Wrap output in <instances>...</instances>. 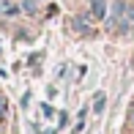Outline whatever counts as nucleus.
<instances>
[{"instance_id":"nucleus-3","label":"nucleus","mask_w":134,"mask_h":134,"mask_svg":"<svg viewBox=\"0 0 134 134\" xmlns=\"http://www.w3.org/2000/svg\"><path fill=\"white\" fill-rule=\"evenodd\" d=\"M123 11H126V5H123V3H115V8H112V16H109V19H107V25L112 27L115 22L120 19V14H123Z\"/></svg>"},{"instance_id":"nucleus-4","label":"nucleus","mask_w":134,"mask_h":134,"mask_svg":"<svg viewBox=\"0 0 134 134\" xmlns=\"http://www.w3.org/2000/svg\"><path fill=\"white\" fill-rule=\"evenodd\" d=\"M101 107H104V96H96V104H93V109H96V112H101Z\"/></svg>"},{"instance_id":"nucleus-5","label":"nucleus","mask_w":134,"mask_h":134,"mask_svg":"<svg viewBox=\"0 0 134 134\" xmlns=\"http://www.w3.org/2000/svg\"><path fill=\"white\" fill-rule=\"evenodd\" d=\"M126 22H134V5H129V8H126Z\"/></svg>"},{"instance_id":"nucleus-2","label":"nucleus","mask_w":134,"mask_h":134,"mask_svg":"<svg viewBox=\"0 0 134 134\" xmlns=\"http://www.w3.org/2000/svg\"><path fill=\"white\" fill-rule=\"evenodd\" d=\"M0 14L14 16V14H19V5H16V3H8V0H0Z\"/></svg>"},{"instance_id":"nucleus-6","label":"nucleus","mask_w":134,"mask_h":134,"mask_svg":"<svg viewBox=\"0 0 134 134\" xmlns=\"http://www.w3.org/2000/svg\"><path fill=\"white\" fill-rule=\"evenodd\" d=\"M3 112H5V99L0 96V118H3Z\"/></svg>"},{"instance_id":"nucleus-1","label":"nucleus","mask_w":134,"mask_h":134,"mask_svg":"<svg viewBox=\"0 0 134 134\" xmlns=\"http://www.w3.org/2000/svg\"><path fill=\"white\" fill-rule=\"evenodd\" d=\"M90 8H93L96 19H107V3L104 0H90Z\"/></svg>"},{"instance_id":"nucleus-7","label":"nucleus","mask_w":134,"mask_h":134,"mask_svg":"<svg viewBox=\"0 0 134 134\" xmlns=\"http://www.w3.org/2000/svg\"><path fill=\"white\" fill-rule=\"evenodd\" d=\"M131 120H134V112H131Z\"/></svg>"}]
</instances>
